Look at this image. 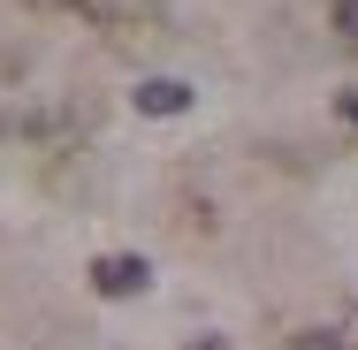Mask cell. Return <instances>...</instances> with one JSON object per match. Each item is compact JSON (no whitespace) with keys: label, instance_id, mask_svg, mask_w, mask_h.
Returning <instances> with one entry per match:
<instances>
[{"label":"cell","instance_id":"1","mask_svg":"<svg viewBox=\"0 0 358 350\" xmlns=\"http://www.w3.org/2000/svg\"><path fill=\"white\" fill-rule=\"evenodd\" d=\"M145 282H152V267H145L138 251H122V259H92V289H99V297H138Z\"/></svg>","mask_w":358,"mask_h":350},{"label":"cell","instance_id":"2","mask_svg":"<svg viewBox=\"0 0 358 350\" xmlns=\"http://www.w3.org/2000/svg\"><path fill=\"white\" fill-rule=\"evenodd\" d=\"M191 107V84H176V76H145L138 84V115H183Z\"/></svg>","mask_w":358,"mask_h":350},{"label":"cell","instance_id":"3","mask_svg":"<svg viewBox=\"0 0 358 350\" xmlns=\"http://www.w3.org/2000/svg\"><path fill=\"white\" fill-rule=\"evenodd\" d=\"M289 350H351V335H336V328H305Z\"/></svg>","mask_w":358,"mask_h":350},{"label":"cell","instance_id":"4","mask_svg":"<svg viewBox=\"0 0 358 350\" xmlns=\"http://www.w3.org/2000/svg\"><path fill=\"white\" fill-rule=\"evenodd\" d=\"M336 31H343V46H358V0H336Z\"/></svg>","mask_w":358,"mask_h":350},{"label":"cell","instance_id":"5","mask_svg":"<svg viewBox=\"0 0 358 350\" xmlns=\"http://www.w3.org/2000/svg\"><path fill=\"white\" fill-rule=\"evenodd\" d=\"M343 122H358V92H343Z\"/></svg>","mask_w":358,"mask_h":350}]
</instances>
